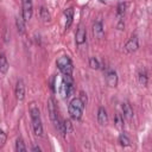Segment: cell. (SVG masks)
<instances>
[{
  "label": "cell",
  "mask_w": 152,
  "mask_h": 152,
  "mask_svg": "<svg viewBox=\"0 0 152 152\" xmlns=\"http://www.w3.org/2000/svg\"><path fill=\"white\" fill-rule=\"evenodd\" d=\"M23 2V18L25 19V21H28L32 17V12H33V5L31 0H21Z\"/></svg>",
  "instance_id": "obj_5"
},
{
  "label": "cell",
  "mask_w": 152,
  "mask_h": 152,
  "mask_svg": "<svg viewBox=\"0 0 152 152\" xmlns=\"http://www.w3.org/2000/svg\"><path fill=\"white\" fill-rule=\"evenodd\" d=\"M25 19L23 18V15H18L17 18H15V26H17V31L20 33V34H23L24 32H25Z\"/></svg>",
  "instance_id": "obj_13"
},
{
  "label": "cell",
  "mask_w": 152,
  "mask_h": 152,
  "mask_svg": "<svg viewBox=\"0 0 152 152\" xmlns=\"http://www.w3.org/2000/svg\"><path fill=\"white\" fill-rule=\"evenodd\" d=\"M106 82L109 87L114 88L118 86V74L113 69H108L106 71Z\"/></svg>",
  "instance_id": "obj_6"
},
{
  "label": "cell",
  "mask_w": 152,
  "mask_h": 152,
  "mask_svg": "<svg viewBox=\"0 0 152 152\" xmlns=\"http://www.w3.org/2000/svg\"><path fill=\"white\" fill-rule=\"evenodd\" d=\"M122 113H124V118H126L127 120L133 119V109H132V107L128 102L122 103Z\"/></svg>",
  "instance_id": "obj_12"
},
{
  "label": "cell",
  "mask_w": 152,
  "mask_h": 152,
  "mask_svg": "<svg viewBox=\"0 0 152 152\" xmlns=\"http://www.w3.org/2000/svg\"><path fill=\"white\" fill-rule=\"evenodd\" d=\"M97 121L101 126H106L108 124V114L104 107H100L97 110Z\"/></svg>",
  "instance_id": "obj_10"
},
{
  "label": "cell",
  "mask_w": 152,
  "mask_h": 152,
  "mask_svg": "<svg viewBox=\"0 0 152 152\" xmlns=\"http://www.w3.org/2000/svg\"><path fill=\"white\" fill-rule=\"evenodd\" d=\"M30 113H31V120H32V127L33 132L36 135L42 137L43 135V125H42V118H40V112L36 103H31L30 106Z\"/></svg>",
  "instance_id": "obj_1"
},
{
  "label": "cell",
  "mask_w": 152,
  "mask_h": 152,
  "mask_svg": "<svg viewBox=\"0 0 152 152\" xmlns=\"http://www.w3.org/2000/svg\"><path fill=\"white\" fill-rule=\"evenodd\" d=\"M40 19L44 21V23H49L50 19H51V15H50V12L48 11L46 7L42 6L40 7Z\"/></svg>",
  "instance_id": "obj_16"
},
{
  "label": "cell",
  "mask_w": 152,
  "mask_h": 152,
  "mask_svg": "<svg viewBox=\"0 0 152 152\" xmlns=\"http://www.w3.org/2000/svg\"><path fill=\"white\" fill-rule=\"evenodd\" d=\"M75 38H76V43L78 45L83 44L86 42V38H87V32H86V28L82 24L78 25V28L76 31V34H75Z\"/></svg>",
  "instance_id": "obj_9"
},
{
  "label": "cell",
  "mask_w": 152,
  "mask_h": 152,
  "mask_svg": "<svg viewBox=\"0 0 152 152\" xmlns=\"http://www.w3.org/2000/svg\"><path fill=\"white\" fill-rule=\"evenodd\" d=\"M89 66L91 69H99L100 68V63H99V61L95 57H90V59H89Z\"/></svg>",
  "instance_id": "obj_22"
},
{
  "label": "cell",
  "mask_w": 152,
  "mask_h": 152,
  "mask_svg": "<svg viewBox=\"0 0 152 152\" xmlns=\"http://www.w3.org/2000/svg\"><path fill=\"white\" fill-rule=\"evenodd\" d=\"M114 124H115V126H116V128H119V129H122L124 128V116L121 115V114H116L115 115V119H114Z\"/></svg>",
  "instance_id": "obj_21"
},
{
  "label": "cell",
  "mask_w": 152,
  "mask_h": 152,
  "mask_svg": "<svg viewBox=\"0 0 152 152\" xmlns=\"http://www.w3.org/2000/svg\"><path fill=\"white\" fill-rule=\"evenodd\" d=\"M8 66H10V64H8V62H7L6 56H5L4 53H1V55H0V72L6 74L7 70H8Z\"/></svg>",
  "instance_id": "obj_15"
},
{
  "label": "cell",
  "mask_w": 152,
  "mask_h": 152,
  "mask_svg": "<svg viewBox=\"0 0 152 152\" xmlns=\"http://www.w3.org/2000/svg\"><path fill=\"white\" fill-rule=\"evenodd\" d=\"M138 48H139L138 38L134 36V37H132L129 40H127V43H126V44H125V46H124V50H125V52H126V53H132V52L137 51V50H138Z\"/></svg>",
  "instance_id": "obj_7"
},
{
  "label": "cell",
  "mask_w": 152,
  "mask_h": 152,
  "mask_svg": "<svg viewBox=\"0 0 152 152\" xmlns=\"http://www.w3.org/2000/svg\"><path fill=\"white\" fill-rule=\"evenodd\" d=\"M48 113H49V116H50L51 121L56 126L58 124V121H59V118H58V114H57V108H56L53 97H50L48 100Z\"/></svg>",
  "instance_id": "obj_4"
},
{
  "label": "cell",
  "mask_w": 152,
  "mask_h": 152,
  "mask_svg": "<svg viewBox=\"0 0 152 152\" xmlns=\"http://www.w3.org/2000/svg\"><path fill=\"white\" fill-rule=\"evenodd\" d=\"M32 151H40V147H38V146H34V147L32 148Z\"/></svg>",
  "instance_id": "obj_26"
},
{
  "label": "cell",
  "mask_w": 152,
  "mask_h": 152,
  "mask_svg": "<svg viewBox=\"0 0 152 152\" xmlns=\"http://www.w3.org/2000/svg\"><path fill=\"white\" fill-rule=\"evenodd\" d=\"M80 94H81V95H80V100H81V101L83 102V104L86 106V104H87V96H86V94H84L83 91H81Z\"/></svg>",
  "instance_id": "obj_25"
},
{
  "label": "cell",
  "mask_w": 152,
  "mask_h": 152,
  "mask_svg": "<svg viewBox=\"0 0 152 152\" xmlns=\"http://www.w3.org/2000/svg\"><path fill=\"white\" fill-rule=\"evenodd\" d=\"M64 15L66 18V23H65V30H68L71 24H72V18H74V10L72 8H66L64 11Z\"/></svg>",
  "instance_id": "obj_14"
},
{
  "label": "cell",
  "mask_w": 152,
  "mask_h": 152,
  "mask_svg": "<svg viewBox=\"0 0 152 152\" xmlns=\"http://www.w3.org/2000/svg\"><path fill=\"white\" fill-rule=\"evenodd\" d=\"M119 142H120V145L124 146V147L131 145V140H129V138H128L125 133H121V134L119 135Z\"/></svg>",
  "instance_id": "obj_18"
},
{
  "label": "cell",
  "mask_w": 152,
  "mask_h": 152,
  "mask_svg": "<svg viewBox=\"0 0 152 152\" xmlns=\"http://www.w3.org/2000/svg\"><path fill=\"white\" fill-rule=\"evenodd\" d=\"M6 139H7V137H6V133L0 128V148L5 145V142H6Z\"/></svg>",
  "instance_id": "obj_24"
},
{
  "label": "cell",
  "mask_w": 152,
  "mask_h": 152,
  "mask_svg": "<svg viewBox=\"0 0 152 152\" xmlns=\"http://www.w3.org/2000/svg\"><path fill=\"white\" fill-rule=\"evenodd\" d=\"M83 108H84V104H83V102L80 100V97H74V99L70 101V103H69L68 112H69L70 116H71L74 120H80V119L82 118Z\"/></svg>",
  "instance_id": "obj_2"
},
{
  "label": "cell",
  "mask_w": 152,
  "mask_h": 152,
  "mask_svg": "<svg viewBox=\"0 0 152 152\" xmlns=\"http://www.w3.org/2000/svg\"><path fill=\"white\" fill-rule=\"evenodd\" d=\"M126 8H127V4H126V2H120V4L118 5V11H116V13H118L119 19H121V18L124 17V14L126 13Z\"/></svg>",
  "instance_id": "obj_19"
},
{
  "label": "cell",
  "mask_w": 152,
  "mask_h": 152,
  "mask_svg": "<svg viewBox=\"0 0 152 152\" xmlns=\"http://www.w3.org/2000/svg\"><path fill=\"white\" fill-rule=\"evenodd\" d=\"M56 64H57V68L61 70L62 74H65V75H71L72 74V63L70 61V58L68 56H61L57 61H56Z\"/></svg>",
  "instance_id": "obj_3"
},
{
  "label": "cell",
  "mask_w": 152,
  "mask_h": 152,
  "mask_svg": "<svg viewBox=\"0 0 152 152\" xmlns=\"http://www.w3.org/2000/svg\"><path fill=\"white\" fill-rule=\"evenodd\" d=\"M138 80H139V83L144 87H146L147 84V75H146V71L142 70V71H139L138 74Z\"/></svg>",
  "instance_id": "obj_20"
},
{
  "label": "cell",
  "mask_w": 152,
  "mask_h": 152,
  "mask_svg": "<svg viewBox=\"0 0 152 152\" xmlns=\"http://www.w3.org/2000/svg\"><path fill=\"white\" fill-rule=\"evenodd\" d=\"M15 97L18 101H23L25 99V84L23 80H18L15 84Z\"/></svg>",
  "instance_id": "obj_8"
},
{
  "label": "cell",
  "mask_w": 152,
  "mask_h": 152,
  "mask_svg": "<svg viewBox=\"0 0 152 152\" xmlns=\"http://www.w3.org/2000/svg\"><path fill=\"white\" fill-rule=\"evenodd\" d=\"M63 127H64L65 133H70V132L72 131V125H71V122H70L69 120L63 121Z\"/></svg>",
  "instance_id": "obj_23"
},
{
  "label": "cell",
  "mask_w": 152,
  "mask_h": 152,
  "mask_svg": "<svg viewBox=\"0 0 152 152\" xmlns=\"http://www.w3.org/2000/svg\"><path fill=\"white\" fill-rule=\"evenodd\" d=\"M15 151H18V152H25L26 151L25 142L20 137L17 138V140H15Z\"/></svg>",
  "instance_id": "obj_17"
},
{
  "label": "cell",
  "mask_w": 152,
  "mask_h": 152,
  "mask_svg": "<svg viewBox=\"0 0 152 152\" xmlns=\"http://www.w3.org/2000/svg\"><path fill=\"white\" fill-rule=\"evenodd\" d=\"M93 33L96 38H101L103 36V26H102V23L100 20L95 21L93 24Z\"/></svg>",
  "instance_id": "obj_11"
}]
</instances>
